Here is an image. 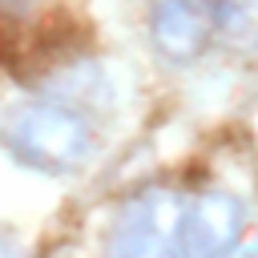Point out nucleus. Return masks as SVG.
<instances>
[{
  "label": "nucleus",
  "instance_id": "3",
  "mask_svg": "<svg viewBox=\"0 0 258 258\" xmlns=\"http://www.w3.org/2000/svg\"><path fill=\"white\" fill-rule=\"evenodd\" d=\"M246 210L226 189H202L194 202H185V258H226L242 234Z\"/></svg>",
  "mask_w": 258,
  "mask_h": 258
},
{
  "label": "nucleus",
  "instance_id": "1",
  "mask_svg": "<svg viewBox=\"0 0 258 258\" xmlns=\"http://www.w3.org/2000/svg\"><path fill=\"white\" fill-rule=\"evenodd\" d=\"M0 145L16 165L60 177L89 161L93 129L64 101H12L0 109Z\"/></svg>",
  "mask_w": 258,
  "mask_h": 258
},
{
  "label": "nucleus",
  "instance_id": "5",
  "mask_svg": "<svg viewBox=\"0 0 258 258\" xmlns=\"http://www.w3.org/2000/svg\"><path fill=\"white\" fill-rule=\"evenodd\" d=\"M40 0H0V12H8V16H20V12H28V8H36Z\"/></svg>",
  "mask_w": 258,
  "mask_h": 258
},
{
  "label": "nucleus",
  "instance_id": "6",
  "mask_svg": "<svg viewBox=\"0 0 258 258\" xmlns=\"http://www.w3.org/2000/svg\"><path fill=\"white\" fill-rule=\"evenodd\" d=\"M0 258H24V250H20L12 238H4V234H0Z\"/></svg>",
  "mask_w": 258,
  "mask_h": 258
},
{
  "label": "nucleus",
  "instance_id": "7",
  "mask_svg": "<svg viewBox=\"0 0 258 258\" xmlns=\"http://www.w3.org/2000/svg\"><path fill=\"white\" fill-rule=\"evenodd\" d=\"M230 258H258V238H254V242H246L242 250H234Z\"/></svg>",
  "mask_w": 258,
  "mask_h": 258
},
{
  "label": "nucleus",
  "instance_id": "2",
  "mask_svg": "<svg viewBox=\"0 0 258 258\" xmlns=\"http://www.w3.org/2000/svg\"><path fill=\"white\" fill-rule=\"evenodd\" d=\"M185 198L169 185H145L125 198L105 234V258H185Z\"/></svg>",
  "mask_w": 258,
  "mask_h": 258
},
{
  "label": "nucleus",
  "instance_id": "4",
  "mask_svg": "<svg viewBox=\"0 0 258 258\" xmlns=\"http://www.w3.org/2000/svg\"><path fill=\"white\" fill-rule=\"evenodd\" d=\"M149 28L169 64H194L214 40V0H153Z\"/></svg>",
  "mask_w": 258,
  "mask_h": 258
}]
</instances>
